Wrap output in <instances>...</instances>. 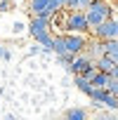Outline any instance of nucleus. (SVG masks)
I'll list each match as a JSON object with an SVG mask.
<instances>
[{"instance_id": "nucleus-11", "label": "nucleus", "mask_w": 118, "mask_h": 120, "mask_svg": "<svg viewBox=\"0 0 118 120\" xmlns=\"http://www.w3.org/2000/svg\"><path fill=\"white\" fill-rule=\"evenodd\" d=\"M33 38H35V42H38V45H43L45 49H52V33H50V31L38 33V35H33Z\"/></svg>"}, {"instance_id": "nucleus-15", "label": "nucleus", "mask_w": 118, "mask_h": 120, "mask_svg": "<svg viewBox=\"0 0 118 120\" xmlns=\"http://www.w3.org/2000/svg\"><path fill=\"white\" fill-rule=\"evenodd\" d=\"M59 61H62V64L69 68V66H71V61H73V54H66V52H64V54H59Z\"/></svg>"}, {"instance_id": "nucleus-8", "label": "nucleus", "mask_w": 118, "mask_h": 120, "mask_svg": "<svg viewBox=\"0 0 118 120\" xmlns=\"http://www.w3.org/2000/svg\"><path fill=\"white\" fill-rule=\"evenodd\" d=\"M94 66H97V71H99V73L111 75V71L116 68V61H113V59H109V56H99L97 61H94Z\"/></svg>"}, {"instance_id": "nucleus-14", "label": "nucleus", "mask_w": 118, "mask_h": 120, "mask_svg": "<svg viewBox=\"0 0 118 120\" xmlns=\"http://www.w3.org/2000/svg\"><path fill=\"white\" fill-rule=\"evenodd\" d=\"M94 73H97V66H94V64H90V66H87V68H85V71H83V73H80V75H83V78H85V80H87V82H90V80H92V75H94Z\"/></svg>"}, {"instance_id": "nucleus-1", "label": "nucleus", "mask_w": 118, "mask_h": 120, "mask_svg": "<svg viewBox=\"0 0 118 120\" xmlns=\"http://www.w3.org/2000/svg\"><path fill=\"white\" fill-rule=\"evenodd\" d=\"M111 19V5L104 3V0H92V5L85 10V21H87V28H97L102 21Z\"/></svg>"}, {"instance_id": "nucleus-10", "label": "nucleus", "mask_w": 118, "mask_h": 120, "mask_svg": "<svg viewBox=\"0 0 118 120\" xmlns=\"http://www.w3.org/2000/svg\"><path fill=\"white\" fill-rule=\"evenodd\" d=\"M106 82H109V75H106V73H99V71H97V73L92 75V80H90V85H92L94 90H104Z\"/></svg>"}, {"instance_id": "nucleus-3", "label": "nucleus", "mask_w": 118, "mask_h": 120, "mask_svg": "<svg viewBox=\"0 0 118 120\" xmlns=\"http://www.w3.org/2000/svg\"><path fill=\"white\" fill-rule=\"evenodd\" d=\"M64 31L69 33H78L83 35L87 28V21H85V12H66V19H64Z\"/></svg>"}, {"instance_id": "nucleus-17", "label": "nucleus", "mask_w": 118, "mask_h": 120, "mask_svg": "<svg viewBox=\"0 0 118 120\" xmlns=\"http://www.w3.org/2000/svg\"><path fill=\"white\" fill-rule=\"evenodd\" d=\"M99 120H118V118H116V115H111V113H109V115H99Z\"/></svg>"}, {"instance_id": "nucleus-16", "label": "nucleus", "mask_w": 118, "mask_h": 120, "mask_svg": "<svg viewBox=\"0 0 118 120\" xmlns=\"http://www.w3.org/2000/svg\"><path fill=\"white\" fill-rule=\"evenodd\" d=\"M5 10H10V0H0V12H5Z\"/></svg>"}, {"instance_id": "nucleus-9", "label": "nucleus", "mask_w": 118, "mask_h": 120, "mask_svg": "<svg viewBox=\"0 0 118 120\" xmlns=\"http://www.w3.org/2000/svg\"><path fill=\"white\" fill-rule=\"evenodd\" d=\"M64 120H87V111L85 108H69L66 113H64Z\"/></svg>"}, {"instance_id": "nucleus-18", "label": "nucleus", "mask_w": 118, "mask_h": 120, "mask_svg": "<svg viewBox=\"0 0 118 120\" xmlns=\"http://www.w3.org/2000/svg\"><path fill=\"white\" fill-rule=\"evenodd\" d=\"M0 56H3V59H10V52H7V49H3V47H0Z\"/></svg>"}, {"instance_id": "nucleus-2", "label": "nucleus", "mask_w": 118, "mask_h": 120, "mask_svg": "<svg viewBox=\"0 0 118 120\" xmlns=\"http://www.w3.org/2000/svg\"><path fill=\"white\" fill-rule=\"evenodd\" d=\"M85 45H87V38L85 35H78V33H64L62 35V49L66 52V54H80L83 49H85Z\"/></svg>"}, {"instance_id": "nucleus-13", "label": "nucleus", "mask_w": 118, "mask_h": 120, "mask_svg": "<svg viewBox=\"0 0 118 120\" xmlns=\"http://www.w3.org/2000/svg\"><path fill=\"white\" fill-rule=\"evenodd\" d=\"M104 90L118 99V80H116V78H111V75H109V82H106V87H104Z\"/></svg>"}, {"instance_id": "nucleus-5", "label": "nucleus", "mask_w": 118, "mask_h": 120, "mask_svg": "<svg viewBox=\"0 0 118 120\" xmlns=\"http://www.w3.org/2000/svg\"><path fill=\"white\" fill-rule=\"evenodd\" d=\"M90 64H94V61H92V59H90L85 52H80V54H76V56H73V61H71L69 71H71L73 75H80V73H83V71H85Z\"/></svg>"}, {"instance_id": "nucleus-6", "label": "nucleus", "mask_w": 118, "mask_h": 120, "mask_svg": "<svg viewBox=\"0 0 118 120\" xmlns=\"http://www.w3.org/2000/svg\"><path fill=\"white\" fill-rule=\"evenodd\" d=\"M50 21H52V19H45V17H33V21H31V26H28L31 35H38V33L50 31Z\"/></svg>"}, {"instance_id": "nucleus-7", "label": "nucleus", "mask_w": 118, "mask_h": 120, "mask_svg": "<svg viewBox=\"0 0 118 120\" xmlns=\"http://www.w3.org/2000/svg\"><path fill=\"white\" fill-rule=\"evenodd\" d=\"M90 5H92V0H66L64 10L66 12H85Z\"/></svg>"}, {"instance_id": "nucleus-19", "label": "nucleus", "mask_w": 118, "mask_h": 120, "mask_svg": "<svg viewBox=\"0 0 118 120\" xmlns=\"http://www.w3.org/2000/svg\"><path fill=\"white\" fill-rule=\"evenodd\" d=\"M111 78H116V80H118V64H116V68L111 71Z\"/></svg>"}, {"instance_id": "nucleus-4", "label": "nucleus", "mask_w": 118, "mask_h": 120, "mask_svg": "<svg viewBox=\"0 0 118 120\" xmlns=\"http://www.w3.org/2000/svg\"><path fill=\"white\" fill-rule=\"evenodd\" d=\"M94 31V35H97V40H118V19H106V21H102L97 28H92Z\"/></svg>"}, {"instance_id": "nucleus-12", "label": "nucleus", "mask_w": 118, "mask_h": 120, "mask_svg": "<svg viewBox=\"0 0 118 120\" xmlns=\"http://www.w3.org/2000/svg\"><path fill=\"white\" fill-rule=\"evenodd\" d=\"M73 85H76L80 92H85V94H90V90H92V85H90L83 75H73Z\"/></svg>"}]
</instances>
